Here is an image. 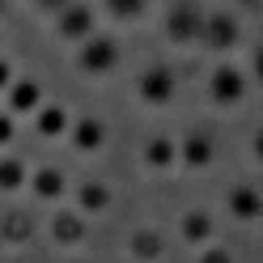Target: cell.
Returning a JSON list of instances; mask_svg holds the SVG:
<instances>
[{
  "instance_id": "7",
  "label": "cell",
  "mask_w": 263,
  "mask_h": 263,
  "mask_svg": "<svg viewBox=\"0 0 263 263\" xmlns=\"http://www.w3.org/2000/svg\"><path fill=\"white\" fill-rule=\"evenodd\" d=\"M106 9L115 13V17L127 22V17H140V13L149 9V0H106Z\"/></svg>"
},
{
  "instance_id": "5",
  "label": "cell",
  "mask_w": 263,
  "mask_h": 263,
  "mask_svg": "<svg viewBox=\"0 0 263 263\" xmlns=\"http://www.w3.org/2000/svg\"><path fill=\"white\" fill-rule=\"evenodd\" d=\"M170 89H174V81H170L166 68H149V72L140 77V93L149 98V102H161V98H170Z\"/></svg>"
},
{
  "instance_id": "4",
  "label": "cell",
  "mask_w": 263,
  "mask_h": 263,
  "mask_svg": "<svg viewBox=\"0 0 263 263\" xmlns=\"http://www.w3.org/2000/svg\"><path fill=\"white\" fill-rule=\"evenodd\" d=\"M55 30H60L64 39H89V30H93V13H89V5L72 0L68 9H60V13H55Z\"/></svg>"
},
{
  "instance_id": "11",
  "label": "cell",
  "mask_w": 263,
  "mask_h": 263,
  "mask_svg": "<svg viewBox=\"0 0 263 263\" xmlns=\"http://www.w3.org/2000/svg\"><path fill=\"white\" fill-rule=\"evenodd\" d=\"M255 72H259V81H263V47L255 51Z\"/></svg>"
},
{
  "instance_id": "12",
  "label": "cell",
  "mask_w": 263,
  "mask_h": 263,
  "mask_svg": "<svg viewBox=\"0 0 263 263\" xmlns=\"http://www.w3.org/2000/svg\"><path fill=\"white\" fill-rule=\"evenodd\" d=\"M5 81H9V64L0 60V85H5Z\"/></svg>"
},
{
  "instance_id": "10",
  "label": "cell",
  "mask_w": 263,
  "mask_h": 263,
  "mask_svg": "<svg viewBox=\"0 0 263 263\" xmlns=\"http://www.w3.org/2000/svg\"><path fill=\"white\" fill-rule=\"evenodd\" d=\"M34 5H39L43 13H60V9H68L72 0H34Z\"/></svg>"
},
{
  "instance_id": "2",
  "label": "cell",
  "mask_w": 263,
  "mask_h": 263,
  "mask_svg": "<svg viewBox=\"0 0 263 263\" xmlns=\"http://www.w3.org/2000/svg\"><path fill=\"white\" fill-rule=\"evenodd\" d=\"M238 39H242V26H238L234 13L212 9L208 17H204V34H200V43H208L212 51H225V47H234Z\"/></svg>"
},
{
  "instance_id": "3",
  "label": "cell",
  "mask_w": 263,
  "mask_h": 263,
  "mask_svg": "<svg viewBox=\"0 0 263 263\" xmlns=\"http://www.w3.org/2000/svg\"><path fill=\"white\" fill-rule=\"evenodd\" d=\"M81 64H85L89 72H110L115 64H119V47H115V39H106V34L85 39V47H81Z\"/></svg>"
},
{
  "instance_id": "14",
  "label": "cell",
  "mask_w": 263,
  "mask_h": 263,
  "mask_svg": "<svg viewBox=\"0 0 263 263\" xmlns=\"http://www.w3.org/2000/svg\"><path fill=\"white\" fill-rule=\"evenodd\" d=\"M259 153H263V136H259Z\"/></svg>"
},
{
  "instance_id": "1",
  "label": "cell",
  "mask_w": 263,
  "mask_h": 263,
  "mask_svg": "<svg viewBox=\"0 0 263 263\" xmlns=\"http://www.w3.org/2000/svg\"><path fill=\"white\" fill-rule=\"evenodd\" d=\"M204 17H208V13L195 5V0H178V5L166 13V34H170L174 43H200Z\"/></svg>"
},
{
  "instance_id": "13",
  "label": "cell",
  "mask_w": 263,
  "mask_h": 263,
  "mask_svg": "<svg viewBox=\"0 0 263 263\" xmlns=\"http://www.w3.org/2000/svg\"><path fill=\"white\" fill-rule=\"evenodd\" d=\"M5 136H9V123H5V119H0V140H5Z\"/></svg>"
},
{
  "instance_id": "9",
  "label": "cell",
  "mask_w": 263,
  "mask_h": 263,
  "mask_svg": "<svg viewBox=\"0 0 263 263\" xmlns=\"http://www.w3.org/2000/svg\"><path fill=\"white\" fill-rule=\"evenodd\" d=\"M43 127H47V132H60V127H64L60 106H47V110H43Z\"/></svg>"
},
{
  "instance_id": "6",
  "label": "cell",
  "mask_w": 263,
  "mask_h": 263,
  "mask_svg": "<svg viewBox=\"0 0 263 263\" xmlns=\"http://www.w3.org/2000/svg\"><path fill=\"white\" fill-rule=\"evenodd\" d=\"M212 93H217L221 102L242 98V77H238V68H217V72H212Z\"/></svg>"
},
{
  "instance_id": "8",
  "label": "cell",
  "mask_w": 263,
  "mask_h": 263,
  "mask_svg": "<svg viewBox=\"0 0 263 263\" xmlns=\"http://www.w3.org/2000/svg\"><path fill=\"white\" fill-rule=\"evenodd\" d=\"M13 102H17L22 110H26V106H34V102H39V89H34V85H17V93H13Z\"/></svg>"
}]
</instances>
